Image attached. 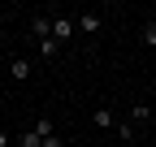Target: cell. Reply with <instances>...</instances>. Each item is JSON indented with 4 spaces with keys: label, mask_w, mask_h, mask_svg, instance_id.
Returning a JSON list of instances; mask_svg holds the SVG:
<instances>
[{
    "label": "cell",
    "mask_w": 156,
    "mask_h": 147,
    "mask_svg": "<svg viewBox=\"0 0 156 147\" xmlns=\"http://www.w3.org/2000/svg\"><path fill=\"white\" fill-rule=\"evenodd\" d=\"M56 52H61V43H56L52 35H48V39H39V56H56Z\"/></svg>",
    "instance_id": "7"
},
{
    "label": "cell",
    "mask_w": 156,
    "mask_h": 147,
    "mask_svg": "<svg viewBox=\"0 0 156 147\" xmlns=\"http://www.w3.org/2000/svg\"><path fill=\"white\" fill-rule=\"evenodd\" d=\"M113 130H117V138H130V134H134V125H130V121H117Z\"/></svg>",
    "instance_id": "10"
},
{
    "label": "cell",
    "mask_w": 156,
    "mask_h": 147,
    "mask_svg": "<svg viewBox=\"0 0 156 147\" xmlns=\"http://www.w3.org/2000/svg\"><path fill=\"white\" fill-rule=\"evenodd\" d=\"M44 147H61V134H48V138H44Z\"/></svg>",
    "instance_id": "12"
},
{
    "label": "cell",
    "mask_w": 156,
    "mask_h": 147,
    "mask_svg": "<svg viewBox=\"0 0 156 147\" xmlns=\"http://www.w3.org/2000/svg\"><path fill=\"white\" fill-rule=\"evenodd\" d=\"M143 43H152V48H156V22H147V26H143Z\"/></svg>",
    "instance_id": "11"
},
{
    "label": "cell",
    "mask_w": 156,
    "mask_h": 147,
    "mask_svg": "<svg viewBox=\"0 0 156 147\" xmlns=\"http://www.w3.org/2000/svg\"><path fill=\"white\" fill-rule=\"evenodd\" d=\"M9 74H13L17 82H26V78H30V61H26V56H13V65H9Z\"/></svg>",
    "instance_id": "2"
},
{
    "label": "cell",
    "mask_w": 156,
    "mask_h": 147,
    "mask_svg": "<svg viewBox=\"0 0 156 147\" xmlns=\"http://www.w3.org/2000/svg\"><path fill=\"white\" fill-rule=\"evenodd\" d=\"M0 147H9V134H5V130H0Z\"/></svg>",
    "instance_id": "13"
},
{
    "label": "cell",
    "mask_w": 156,
    "mask_h": 147,
    "mask_svg": "<svg viewBox=\"0 0 156 147\" xmlns=\"http://www.w3.org/2000/svg\"><path fill=\"white\" fill-rule=\"evenodd\" d=\"M95 125H100V130H113V125H117V117L108 113V108H95Z\"/></svg>",
    "instance_id": "6"
},
{
    "label": "cell",
    "mask_w": 156,
    "mask_h": 147,
    "mask_svg": "<svg viewBox=\"0 0 156 147\" xmlns=\"http://www.w3.org/2000/svg\"><path fill=\"white\" fill-rule=\"evenodd\" d=\"M78 30H83V35H95V30H100V13H83V17H78Z\"/></svg>",
    "instance_id": "4"
},
{
    "label": "cell",
    "mask_w": 156,
    "mask_h": 147,
    "mask_svg": "<svg viewBox=\"0 0 156 147\" xmlns=\"http://www.w3.org/2000/svg\"><path fill=\"white\" fill-rule=\"evenodd\" d=\"M22 147H44V138H39L35 130H26V134H22Z\"/></svg>",
    "instance_id": "9"
},
{
    "label": "cell",
    "mask_w": 156,
    "mask_h": 147,
    "mask_svg": "<svg viewBox=\"0 0 156 147\" xmlns=\"http://www.w3.org/2000/svg\"><path fill=\"white\" fill-rule=\"evenodd\" d=\"M30 130L39 134V138H48V134H56V125H52V117H35V125Z\"/></svg>",
    "instance_id": "5"
},
{
    "label": "cell",
    "mask_w": 156,
    "mask_h": 147,
    "mask_svg": "<svg viewBox=\"0 0 156 147\" xmlns=\"http://www.w3.org/2000/svg\"><path fill=\"white\" fill-rule=\"evenodd\" d=\"M30 30L39 35V39H48V35H52V17H44V13H39V17H30Z\"/></svg>",
    "instance_id": "3"
},
{
    "label": "cell",
    "mask_w": 156,
    "mask_h": 147,
    "mask_svg": "<svg viewBox=\"0 0 156 147\" xmlns=\"http://www.w3.org/2000/svg\"><path fill=\"white\" fill-rule=\"evenodd\" d=\"M74 30H78V22H74V17H65V13H61V17H52V39L61 43V48L74 39Z\"/></svg>",
    "instance_id": "1"
},
{
    "label": "cell",
    "mask_w": 156,
    "mask_h": 147,
    "mask_svg": "<svg viewBox=\"0 0 156 147\" xmlns=\"http://www.w3.org/2000/svg\"><path fill=\"white\" fill-rule=\"evenodd\" d=\"M147 117H152V108H147V104H139V108H130V121H147Z\"/></svg>",
    "instance_id": "8"
}]
</instances>
